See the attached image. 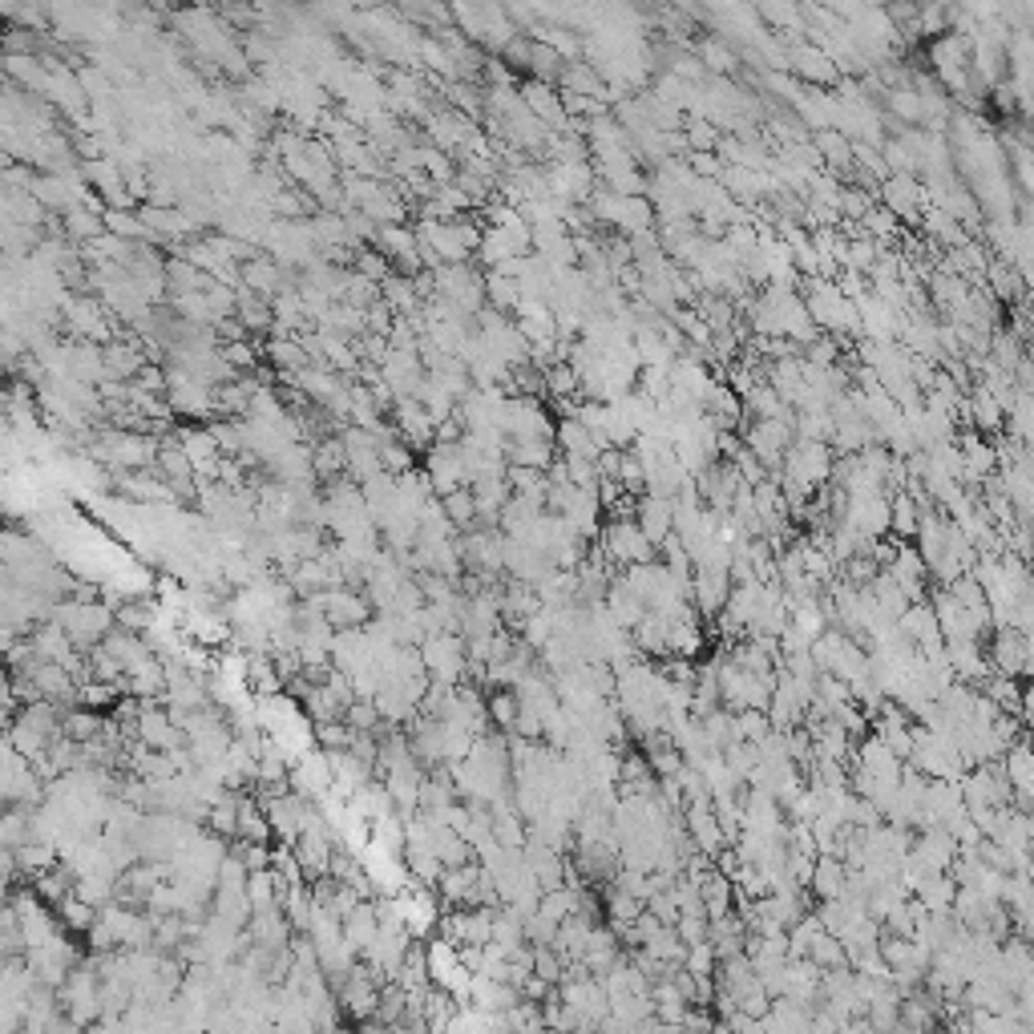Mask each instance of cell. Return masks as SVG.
Segmentation results:
<instances>
[{"instance_id": "f546056e", "label": "cell", "mask_w": 1034, "mask_h": 1034, "mask_svg": "<svg viewBox=\"0 0 1034 1034\" xmlns=\"http://www.w3.org/2000/svg\"><path fill=\"white\" fill-rule=\"evenodd\" d=\"M312 457H316V477H320L324 485L348 477V449H344V437H340V433L316 441V445H312Z\"/></svg>"}, {"instance_id": "ba28073f", "label": "cell", "mask_w": 1034, "mask_h": 1034, "mask_svg": "<svg viewBox=\"0 0 1034 1034\" xmlns=\"http://www.w3.org/2000/svg\"><path fill=\"white\" fill-rule=\"evenodd\" d=\"M166 376H170V388H166V400H170V408H174V417H194V421H202V417H211V412H219L215 408V388L211 384H202V380H194V376H186L182 368H166Z\"/></svg>"}, {"instance_id": "bcb514c9", "label": "cell", "mask_w": 1034, "mask_h": 1034, "mask_svg": "<svg viewBox=\"0 0 1034 1034\" xmlns=\"http://www.w3.org/2000/svg\"><path fill=\"white\" fill-rule=\"evenodd\" d=\"M562 69H566V61H562L550 45L534 41V53H530V77H534V81H546V85H558Z\"/></svg>"}, {"instance_id": "6125c7cd", "label": "cell", "mask_w": 1034, "mask_h": 1034, "mask_svg": "<svg viewBox=\"0 0 1034 1034\" xmlns=\"http://www.w3.org/2000/svg\"><path fill=\"white\" fill-rule=\"evenodd\" d=\"M517 990H522V998H526V1002H546V998H554V994H558V986H550V982H546V978H538V974H530Z\"/></svg>"}, {"instance_id": "277c9868", "label": "cell", "mask_w": 1034, "mask_h": 1034, "mask_svg": "<svg viewBox=\"0 0 1034 1034\" xmlns=\"http://www.w3.org/2000/svg\"><path fill=\"white\" fill-rule=\"evenodd\" d=\"M421 659H425V671L433 683H445V687H457L469 679V647L461 635H433L425 639L421 647Z\"/></svg>"}, {"instance_id": "d6986e66", "label": "cell", "mask_w": 1034, "mask_h": 1034, "mask_svg": "<svg viewBox=\"0 0 1034 1034\" xmlns=\"http://www.w3.org/2000/svg\"><path fill=\"white\" fill-rule=\"evenodd\" d=\"M635 522H639V530H643L655 546H663V542L675 534V501L655 497V493H643V497H639V509H635Z\"/></svg>"}, {"instance_id": "7402d4cb", "label": "cell", "mask_w": 1034, "mask_h": 1034, "mask_svg": "<svg viewBox=\"0 0 1034 1034\" xmlns=\"http://www.w3.org/2000/svg\"><path fill=\"white\" fill-rule=\"evenodd\" d=\"M469 1002L481 1010V1014H505L522 1002V990L509 986V982H493L485 974H473V986H469Z\"/></svg>"}, {"instance_id": "44dd1931", "label": "cell", "mask_w": 1034, "mask_h": 1034, "mask_svg": "<svg viewBox=\"0 0 1034 1034\" xmlns=\"http://www.w3.org/2000/svg\"><path fill=\"white\" fill-rule=\"evenodd\" d=\"M1002 772L1014 788V800L1022 804H1034V744L1030 740H1018L1006 756H1002Z\"/></svg>"}, {"instance_id": "f907efd6", "label": "cell", "mask_w": 1034, "mask_h": 1034, "mask_svg": "<svg viewBox=\"0 0 1034 1034\" xmlns=\"http://www.w3.org/2000/svg\"><path fill=\"white\" fill-rule=\"evenodd\" d=\"M356 728H348V723L340 719V723H320V728L312 732V740L320 744V752H352V744H356Z\"/></svg>"}, {"instance_id": "91938a15", "label": "cell", "mask_w": 1034, "mask_h": 1034, "mask_svg": "<svg viewBox=\"0 0 1034 1034\" xmlns=\"http://www.w3.org/2000/svg\"><path fill=\"white\" fill-rule=\"evenodd\" d=\"M522 925H526V942H530L534 950H542V946H554V942H558V921H550V917H542V913L526 917Z\"/></svg>"}, {"instance_id": "cb8c5ba5", "label": "cell", "mask_w": 1034, "mask_h": 1034, "mask_svg": "<svg viewBox=\"0 0 1034 1034\" xmlns=\"http://www.w3.org/2000/svg\"><path fill=\"white\" fill-rule=\"evenodd\" d=\"M247 934H251V942L255 946H263V950H287L291 946V921H287V913L283 909H267V913H255L251 917V925H247Z\"/></svg>"}, {"instance_id": "d4e9b609", "label": "cell", "mask_w": 1034, "mask_h": 1034, "mask_svg": "<svg viewBox=\"0 0 1034 1034\" xmlns=\"http://www.w3.org/2000/svg\"><path fill=\"white\" fill-rule=\"evenodd\" d=\"M554 445H558L562 457H586V461H598V457H602V445L594 441V433H590L578 417H562V421H558Z\"/></svg>"}, {"instance_id": "ffe728a7", "label": "cell", "mask_w": 1034, "mask_h": 1034, "mask_svg": "<svg viewBox=\"0 0 1034 1034\" xmlns=\"http://www.w3.org/2000/svg\"><path fill=\"white\" fill-rule=\"evenodd\" d=\"M913 602H921L925 598V582H929V566L921 562V554H917V546H897V554H893V562H889V570H885Z\"/></svg>"}, {"instance_id": "5b68a950", "label": "cell", "mask_w": 1034, "mask_h": 1034, "mask_svg": "<svg viewBox=\"0 0 1034 1034\" xmlns=\"http://www.w3.org/2000/svg\"><path fill=\"white\" fill-rule=\"evenodd\" d=\"M841 526H849L861 542H881L893 526V493H857L845 505Z\"/></svg>"}, {"instance_id": "2e32d148", "label": "cell", "mask_w": 1034, "mask_h": 1034, "mask_svg": "<svg viewBox=\"0 0 1034 1034\" xmlns=\"http://www.w3.org/2000/svg\"><path fill=\"white\" fill-rule=\"evenodd\" d=\"M901 631H905V639H909L921 655L946 647L942 627H938V614H934V606H929L925 598H921V602H909V610L901 614Z\"/></svg>"}, {"instance_id": "e0dca14e", "label": "cell", "mask_w": 1034, "mask_h": 1034, "mask_svg": "<svg viewBox=\"0 0 1034 1034\" xmlns=\"http://www.w3.org/2000/svg\"><path fill=\"white\" fill-rule=\"evenodd\" d=\"M986 655H990L994 675L1018 679V675H1026L1030 643H1026V635H1022V631H1014V627H998V631H994V647H990Z\"/></svg>"}, {"instance_id": "b9f144b4", "label": "cell", "mask_w": 1034, "mask_h": 1034, "mask_svg": "<svg viewBox=\"0 0 1034 1034\" xmlns=\"http://www.w3.org/2000/svg\"><path fill=\"white\" fill-rule=\"evenodd\" d=\"M445 517L457 526V534H469V530H477V522H481V513H477V497H473V489H457V493H449L445 501Z\"/></svg>"}, {"instance_id": "8992f818", "label": "cell", "mask_w": 1034, "mask_h": 1034, "mask_svg": "<svg viewBox=\"0 0 1034 1034\" xmlns=\"http://www.w3.org/2000/svg\"><path fill=\"white\" fill-rule=\"evenodd\" d=\"M833 469H837V461H833V453H829V445H820V441H792V449H788V457H784V473L780 477H788V481H796V485H804V489H820L824 481H833Z\"/></svg>"}, {"instance_id": "74e56055", "label": "cell", "mask_w": 1034, "mask_h": 1034, "mask_svg": "<svg viewBox=\"0 0 1034 1034\" xmlns=\"http://www.w3.org/2000/svg\"><path fill=\"white\" fill-rule=\"evenodd\" d=\"M485 299H489V307H497V312L517 316V307H522V283L485 271Z\"/></svg>"}, {"instance_id": "7c38bea8", "label": "cell", "mask_w": 1034, "mask_h": 1034, "mask_svg": "<svg viewBox=\"0 0 1034 1034\" xmlns=\"http://www.w3.org/2000/svg\"><path fill=\"white\" fill-rule=\"evenodd\" d=\"M178 441H182V449H186V457H190V465H194V481H215L219 485V469H223V449H219V441L211 437V429H194V425H182L178 429Z\"/></svg>"}, {"instance_id": "d590c367", "label": "cell", "mask_w": 1034, "mask_h": 1034, "mask_svg": "<svg viewBox=\"0 0 1034 1034\" xmlns=\"http://www.w3.org/2000/svg\"><path fill=\"white\" fill-rule=\"evenodd\" d=\"M647 913V901H639V897H631V893H623V889H606V921H610V929L618 934V929H627V925H635L639 917Z\"/></svg>"}, {"instance_id": "ee69618b", "label": "cell", "mask_w": 1034, "mask_h": 1034, "mask_svg": "<svg viewBox=\"0 0 1034 1034\" xmlns=\"http://www.w3.org/2000/svg\"><path fill=\"white\" fill-rule=\"evenodd\" d=\"M53 913H57V921L65 929H77V934H89V929L97 925V909L89 901H81L77 893H69L61 905H53Z\"/></svg>"}, {"instance_id": "603a6c76", "label": "cell", "mask_w": 1034, "mask_h": 1034, "mask_svg": "<svg viewBox=\"0 0 1034 1034\" xmlns=\"http://www.w3.org/2000/svg\"><path fill=\"white\" fill-rule=\"evenodd\" d=\"M380 938V917H376V901H360L356 913L344 921V942L356 958H364Z\"/></svg>"}, {"instance_id": "7bdbcfd3", "label": "cell", "mask_w": 1034, "mask_h": 1034, "mask_svg": "<svg viewBox=\"0 0 1034 1034\" xmlns=\"http://www.w3.org/2000/svg\"><path fill=\"white\" fill-rule=\"evenodd\" d=\"M283 913H287V921H291V929H295V934H307V929H312V913H316L312 885H299V889H291V893L283 897Z\"/></svg>"}, {"instance_id": "6da1fadb", "label": "cell", "mask_w": 1034, "mask_h": 1034, "mask_svg": "<svg viewBox=\"0 0 1034 1034\" xmlns=\"http://www.w3.org/2000/svg\"><path fill=\"white\" fill-rule=\"evenodd\" d=\"M49 623H57L69 639H73V647L77 651H93V647H101L114 631H118V610L110 606V602H77V598H61L57 606H53V618Z\"/></svg>"}, {"instance_id": "681fc988", "label": "cell", "mask_w": 1034, "mask_h": 1034, "mask_svg": "<svg viewBox=\"0 0 1034 1034\" xmlns=\"http://www.w3.org/2000/svg\"><path fill=\"white\" fill-rule=\"evenodd\" d=\"M247 897H251L255 913L279 909V885H275V873H271V869H263V873H251V877H247Z\"/></svg>"}, {"instance_id": "60d3db41", "label": "cell", "mask_w": 1034, "mask_h": 1034, "mask_svg": "<svg viewBox=\"0 0 1034 1034\" xmlns=\"http://www.w3.org/2000/svg\"><path fill=\"white\" fill-rule=\"evenodd\" d=\"M493 946H501L505 954H517L522 946H530V942H526V925H522V917H513L505 905L493 913Z\"/></svg>"}, {"instance_id": "c3c4849f", "label": "cell", "mask_w": 1034, "mask_h": 1034, "mask_svg": "<svg viewBox=\"0 0 1034 1034\" xmlns=\"http://www.w3.org/2000/svg\"><path fill=\"white\" fill-rule=\"evenodd\" d=\"M352 271H356V275H364V279H372V283H384V279H392V275H396V263H392L384 251L364 247V251H356Z\"/></svg>"}, {"instance_id": "4dcf8cb0", "label": "cell", "mask_w": 1034, "mask_h": 1034, "mask_svg": "<svg viewBox=\"0 0 1034 1034\" xmlns=\"http://www.w3.org/2000/svg\"><path fill=\"white\" fill-rule=\"evenodd\" d=\"M558 445L554 441H522V445H505V461L517 465V469H538V473H550L558 465Z\"/></svg>"}, {"instance_id": "d6a6232c", "label": "cell", "mask_w": 1034, "mask_h": 1034, "mask_svg": "<svg viewBox=\"0 0 1034 1034\" xmlns=\"http://www.w3.org/2000/svg\"><path fill=\"white\" fill-rule=\"evenodd\" d=\"M239 841H247V845H271L275 841L271 820L251 792H243V804H239Z\"/></svg>"}, {"instance_id": "7a4b0ae2", "label": "cell", "mask_w": 1034, "mask_h": 1034, "mask_svg": "<svg viewBox=\"0 0 1034 1034\" xmlns=\"http://www.w3.org/2000/svg\"><path fill=\"white\" fill-rule=\"evenodd\" d=\"M602 554L610 558V566L623 574L631 566H647V562H659V546L639 530L635 517H614V522L602 526Z\"/></svg>"}, {"instance_id": "be15d7a7", "label": "cell", "mask_w": 1034, "mask_h": 1034, "mask_svg": "<svg viewBox=\"0 0 1034 1034\" xmlns=\"http://www.w3.org/2000/svg\"><path fill=\"white\" fill-rule=\"evenodd\" d=\"M1018 719H1022V723H1030V728H1034V679L1022 687V711H1018Z\"/></svg>"}, {"instance_id": "e575fe53", "label": "cell", "mask_w": 1034, "mask_h": 1034, "mask_svg": "<svg viewBox=\"0 0 1034 1034\" xmlns=\"http://www.w3.org/2000/svg\"><path fill=\"white\" fill-rule=\"evenodd\" d=\"M299 707H303L307 719H316V728H320V723H340L344 711H348V703H344L328 683H324V687H312V695H307Z\"/></svg>"}, {"instance_id": "ac0fdd59", "label": "cell", "mask_w": 1034, "mask_h": 1034, "mask_svg": "<svg viewBox=\"0 0 1034 1034\" xmlns=\"http://www.w3.org/2000/svg\"><path fill=\"white\" fill-rule=\"evenodd\" d=\"M788 69H796L808 85H816V89H824V85H841V69H837V61L829 57V53H820L816 45H792L788 49Z\"/></svg>"}, {"instance_id": "03108f58", "label": "cell", "mask_w": 1034, "mask_h": 1034, "mask_svg": "<svg viewBox=\"0 0 1034 1034\" xmlns=\"http://www.w3.org/2000/svg\"><path fill=\"white\" fill-rule=\"evenodd\" d=\"M934 1034H942V1030H934Z\"/></svg>"}, {"instance_id": "52a82bcc", "label": "cell", "mask_w": 1034, "mask_h": 1034, "mask_svg": "<svg viewBox=\"0 0 1034 1034\" xmlns=\"http://www.w3.org/2000/svg\"><path fill=\"white\" fill-rule=\"evenodd\" d=\"M303 602H312L336 631H356V627H368L372 618H376V614H372V602H368L364 594H356L352 586H336V590H324V594L303 598Z\"/></svg>"}, {"instance_id": "4316f807", "label": "cell", "mask_w": 1034, "mask_h": 1034, "mask_svg": "<svg viewBox=\"0 0 1034 1034\" xmlns=\"http://www.w3.org/2000/svg\"><path fill=\"white\" fill-rule=\"evenodd\" d=\"M106 723L110 719L93 707H69V711H61V736L73 740V744H93V740H101V732H106Z\"/></svg>"}, {"instance_id": "7dc6e473", "label": "cell", "mask_w": 1034, "mask_h": 1034, "mask_svg": "<svg viewBox=\"0 0 1034 1034\" xmlns=\"http://www.w3.org/2000/svg\"><path fill=\"white\" fill-rule=\"evenodd\" d=\"M683 138H687V150L691 154H719V126L715 122H707V118H691L687 122V130H683Z\"/></svg>"}, {"instance_id": "f35d334b", "label": "cell", "mask_w": 1034, "mask_h": 1034, "mask_svg": "<svg viewBox=\"0 0 1034 1034\" xmlns=\"http://www.w3.org/2000/svg\"><path fill=\"white\" fill-rule=\"evenodd\" d=\"M921 505H917V497L909 493V489H901V493H893V526H889V534H897L901 542L905 538H917V530H921Z\"/></svg>"}, {"instance_id": "484cf974", "label": "cell", "mask_w": 1034, "mask_h": 1034, "mask_svg": "<svg viewBox=\"0 0 1034 1034\" xmlns=\"http://www.w3.org/2000/svg\"><path fill=\"white\" fill-rule=\"evenodd\" d=\"M61 235L73 243V247H89L106 235V215H97L93 206H73L69 215H61Z\"/></svg>"}, {"instance_id": "e7e4bbea", "label": "cell", "mask_w": 1034, "mask_h": 1034, "mask_svg": "<svg viewBox=\"0 0 1034 1034\" xmlns=\"http://www.w3.org/2000/svg\"><path fill=\"white\" fill-rule=\"evenodd\" d=\"M332 1034H348V1030H332Z\"/></svg>"}, {"instance_id": "8fae6325", "label": "cell", "mask_w": 1034, "mask_h": 1034, "mask_svg": "<svg viewBox=\"0 0 1034 1034\" xmlns=\"http://www.w3.org/2000/svg\"><path fill=\"white\" fill-rule=\"evenodd\" d=\"M392 429H396V437L404 441V445H412V449H433L437 445V421L429 417V408L421 404V400H396V408H392Z\"/></svg>"}, {"instance_id": "5bb4252c", "label": "cell", "mask_w": 1034, "mask_h": 1034, "mask_svg": "<svg viewBox=\"0 0 1034 1034\" xmlns=\"http://www.w3.org/2000/svg\"><path fill=\"white\" fill-rule=\"evenodd\" d=\"M340 437H344V449H348V477H352V481H360V485H364L368 477L384 473V461H380V437H376V433L348 425V429H340Z\"/></svg>"}, {"instance_id": "9c48e42d", "label": "cell", "mask_w": 1034, "mask_h": 1034, "mask_svg": "<svg viewBox=\"0 0 1034 1034\" xmlns=\"http://www.w3.org/2000/svg\"><path fill=\"white\" fill-rule=\"evenodd\" d=\"M332 784H336V772H332L328 752H320V748L307 752V756H299V760L291 764V792L303 796V800H312V804L328 800V796H332Z\"/></svg>"}, {"instance_id": "8d00e7d4", "label": "cell", "mask_w": 1034, "mask_h": 1034, "mask_svg": "<svg viewBox=\"0 0 1034 1034\" xmlns=\"http://www.w3.org/2000/svg\"><path fill=\"white\" fill-rule=\"evenodd\" d=\"M695 57L703 61V69H707L711 77H728V73H736V69H740V53H736V49H728L719 37H703V41H699V49H695Z\"/></svg>"}, {"instance_id": "11a10c76", "label": "cell", "mask_w": 1034, "mask_h": 1034, "mask_svg": "<svg viewBox=\"0 0 1034 1034\" xmlns=\"http://www.w3.org/2000/svg\"><path fill=\"white\" fill-rule=\"evenodd\" d=\"M517 695L513 691H493L489 695V719H493V728H501L505 736H513L517 732Z\"/></svg>"}, {"instance_id": "ab89813d", "label": "cell", "mask_w": 1034, "mask_h": 1034, "mask_svg": "<svg viewBox=\"0 0 1034 1034\" xmlns=\"http://www.w3.org/2000/svg\"><path fill=\"white\" fill-rule=\"evenodd\" d=\"M33 812L37 808H9L0 824V849H25L33 841Z\"/></svg>"}, {"instance_id": "83f0119b", "label": "cell", "mask_w": 1034, "mask_h": 1034, "mask_svg": "<svg viewBox=\"0 0 1034 1034\" xmlns=\"http://www.w3.org/2000/svg\"><path fill=\"white\" fill-rule=\"evenodd\" d=\"M808 889H812L816 901H837V897H845V889H849V869H845V861H841V857H820Z\"/></svg>"}, {"instance_id": "4fadbf2b", "label": "cell", "mask_w": 1034, "mask_h": 1034, "mask_svg": "<svg viewBox=\"0 0 1034 1034\" xmlns=\"http://www.w3.org/2000/svg\"><path fill=\"white\" fill-rule=\"evenodd\" d=\"M732 590H736V582H732L728 570H695L691 574V606H695V614L719 618L723 610H728Z\"/></svg>"}, {"instance_id": "3957f363", "label": "cell", "mask_w": 1034, "mask_h": 1034, "mask_svg": "<svg viewBox=\"0 0 1034 1034\" xmlns=\"http://www.w3.org/2000/svg\"><path fill=\"white\" fill-rule=\"evenodd\" d=\"M501 433H505L509 445H522V441H554L558 425H554V412H550L538 396H509Z\"/></svg>"}, {"instance_id": "f5cc1de1", "label": "cell", "mask_w": 1034, "mask_h": 1034, "mask_svg": "<svg viewBox=\"0 0 1034 1034\" xmlns=\"http://www.w3.org/2000/svg\"><path fill=\"white\" fill-rule=\"evenodd\" d=\"M772 732L776 728H772L768 711H736V744H760Z\"/></svg>"}, {"instance_id": "9f6ffc18", "label": "cell", "mask_w": 1034, "mask_h": 1034, "mask_svg": "<svg viewBox=\"0 0 1034 1034\" xmlns=\"http://www.w3.org/2000/svg\"><path fill=\"white\" fill-rule=\"evenodd\" d=\"M344 723L348 728H356V732H380L384 728V715H380V707L372 703V699H356L348 711H344Z\"/></svg>"}, {"instance_id": "680465c9", "label": "cell", "mask_w": 1034, "mask_h": 1034, "mask_svg": "<svg viewBox=\"0 0 1034 1034\" xmlns=\"http://www.w3.org/2000/svg\"><path fill=\"white\" fill-rule=\"evenodd\" d=\"M675 929H679V938L687 942V950L711 942V917H707V913H683Z\"/></svg>"}, {"instance_id": "816d5d0a", "label": "cell", "mask_w": 1034, "mask_h": 1034, "mask_svg": "<svg viewBox=\"0 0 1034 1034\" xmlns=\"http://www.w3.org/2000/svg\"><path fill=\"white\" fill-rule=\"evenodd\" d=\"M380 299H384V295H380V283H372V279L348 271V283H344V303H348V307H356V312H368V307H376Z\"/></svg>"}, {"instance_id": "6f0895ef", "label": "cell", "mask_w": 1034, "mask_h": 1034, "mask_svg": "<svg viewBox=\"0 0 1034 1034\" xmlns=\"http://www.w3.org/2000/svg\"><path fill=\"white\" fill-rule=\"evenodd\" d=\"M687 974H695L699 982H707V978H715V970H719V954H715V946L711 942H703V946H691L687 950Z\"/></svg>"}, {"instance_id": "f1b7e54d", "label": "cell", "mask_w": 1034, "mask_h": 1034, "mask_svg": "<svg viewBox=\"0 0 1034 1034\" xmlns=\"http://www.w3.org/2000/svg\"><path fill=\"white\" fill-rule=\"evenodd\" d=\"M380 295H384V303L392 307L396 316H421V312H425V299H421L417 279H412V275H392V279H384V283H380Z\"/></svg>"}, {"instance_id": "836d02e7", "label": "cell", "mask_w": 1034, "mask_h": 1034, "mask_svg": "<svg viewBox=\"0 0 1034 1034\" xmlns=\"http://www.w3.org/2000/svg\"><path fill=\"white\" fill-rule=\"evenodd\" d=\"M812 146H816L820 162L829 166L833 174H837V170H853V142H849L841 130H820V134H812Z\"/></svg>"}, {"instance_id": "1f68e13d", "label": "cell", "mask_w": 1034, "mask_h": 1034, "mask_svg": "<svg viewBox=\"0 0 1034 1034\" xmlns=\"http://www.w3.org/2000/svg\"><path fill=\"white\" fill-rule=\"evenodd\" d=\"M913 901H921L929 913H954V901H958V881H954L950 873L925 877V881L913 889Z\"/></svg>"}, {"instance_id": "9a60e30c", "label": "cell", "mask_w": 1034, "mask_h": 1034, "mask_svg": "<svg viewBox=\"0 0 1034 1034\" xmlns=\"http://www.w3.org/2000/svg\"><path fill=\"white\" fill-rule=\"evenodd\" d=\"M259 804H263V812L271 820L275 845H295L303 837V812H307V804H312V800L287 792V796H271V800H259Z\"/></svg>"}, {"instance_id": "f6af8a7d", "label": "cell", "mask_w": 1034, "mask_h": 1034, "mask_svg": "<svg viewBox=\"0 0 1034 1034\" xmlns=\"http://www.w3.org/2000/svg\"><path fill=\"white\" fill-rule=\"evenodd\" d=\"M380 461H384V469L392 477H404V473L417 469V453H412V445H404L400 437H384L380 441Z\"/></svg>"}, {"instance_id": "db71d44e", "label": "cell", "mask_w": 1034, "mask_h": 1034, "mask_svg": "<svg viewBox=\"0 0 1034 1034\" xmlns=\"http://www.w3.org/2000/svg\"><path fill=\"white\" fill-rule=\"evenodd\" d=\"M885 101H889V110H893L901 122H909V126L925 122V114H921V97H917V89H913V85L885 89Z\"/></svg>"}, {"instance_id": "30bf717a", "label": "cell", "mask_w": 1034, "mask_h": 1034, "mask_svg": "<svg viewBox=\"0 0 1034 1034\" xmlns=\"http://www.w3.org/2000/svg\"><path fill=\"white\" fill-rule=\"evenodd\" d=\"M425 473L433 477V493L445 501L457 489H469V473H465V453L461 445H433L425 453Z\"/></svg>"}, {"instance_id": "94428289", "label": "cell", "mask_w": 1034, "mask_h": 1034, "mask_svg": "<svg viewBox=\"0 0 1034 1034\" xmlns=\"http://www.w3.org/2000/svg\"><path fill=\"white\" fill-rule=\"evenodd\" d=\"M647 913H655L663 925H679V917H683L679 905H675V897H671V889H667V893H655V897L647 901Z\"/></svg>"}]
</instances>
